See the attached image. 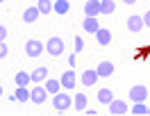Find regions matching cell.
<instances>
[{"label":"cell","instance_id":"obj_31","mask_svg":"<svg viewBox=\"0 0 150 116\" xmlns=\"http://www.w3.org/2000/svg\"><path fill=\"white\" fill-rule=\"evenodd\" d=\"M0 96H2V87H0Z\"/></svg>","mask_w":150,"mask_h":116},{"label":"cell","instance_id":"obj_6","mask_svg":"<svg viewBox=\"0 0 150 116\" xmlns=\"http://www.w3.org/2000/svg\"><path fill=\"white\" fill-rule=\"evenodd\" d=\"M148 98V89L143 87V84H134V87L130 89V100L132 103H143Z\"/></svg>","mask_w":150,"mask_h":116},{"label":"cell","instance_id":"obj_33","mask_svg":"<svg viewBox=\"0 0 150 116\" xmlns=\"http://www.w3.org/2000/svg\"><path fill=\"white\" fill-rule=\"evenodd\" d=\"M0 2H2V0H0Z\"/></svg>","mask_w":150,"mask_h":116},{"label":"cell","instance_id":"obj_23","mask_svg":"<svg viewBox=\"0 0 150 116\" xmlns=\"http://www.w3.org/2000/svg\"><path fill=\"white\" fill-rule=\"evenodd\" d=\"M37 9L41 11V14H50V11H52V0H39Z\"/></svg>","mask_w":150,"mask_h":116},{"label":"cell","instance_id":"obj_26","mask_svg":"<svg viewBox=\"0 0 150 116\" xmlns=\"http://www.w3.org/2000/svg\"><path fill=\"white\" fill-rule=\"evenodd\" d=\"M7 57V46H5V41H0V59Z\"/></svg>","mask_w":150,"mask_h":116},{"label":"cell","instance_id":"obj_28","mask_svg":"<svg viewBox=\"0 0 150 116\" xmlns=\"http://www.w3.org/2000/svg\"><path fill=\"white\" fill-rule=\"evenodd\" d=\"M5 39H7V28L0 25V41H5Z\"/></svg>","mask_w":150,"mask_h":116},{"label":"cell","instance_id":"obj_5","mask_svg":"<svg viewBox=\"0 0 150 116\" xmlns=\"http://www.w3.org/2000/svg\"><path fill=\"white\" fill-rule=\"evenodd\" d=\"M107 107H109V116H123L130 112V107H127L125 100H112Z\"/></svg>","mask_w":150,"mask_h":116},{"label":"cell","instance_id":"obj_10","mask_svg":"<svg viewBox=\"0 0 150 116\" xmlns=\"http://www.w3.org/2000/svg\"><path fill=\"white\" fill-rule=\"evenodd\" d=\"M62 87L64 89H75V82H77V77H75V71H66L64 75H62Z\"/></svg>","mask_w":150,"mask_h":116},{"label":"cell","instance_id":"obj_25","mask_svg":"<svg viewBox=\"0 0 150 116\" xmlns=\"http://www.w3.org/2000/svg\"><path fill=\"white\" fill-rule=\"evenodd\" d=\"M82 48H84V41H82L80 37H75V52H80Z\"/></svg>","mask_w":150,"mask_h":116},{"label":"cell","instance_id":"obj_24","mask_svg":"<svg viewBox=\"0 0 150 116\" xmlns=\"http://www.w3.org/2000/svg\"><path fill=\"white\" fill-rule=\"evenodd\" d=\"M30 80H32L30 73H23V71H21V73H16V87H25Z\"/></svg>","mask_w":150,"mask_h":116},{"label":"cell","instance_id":"obj_15","mask_svg":"<svg viewBox=\"0 0 150 116\" xmlns=\"http://www.w3.org/2000/svg\"><path fill=\"white\" fill-rule=\"evenodd\" d=\"M39 16H41V11H39L37 7H28V9L23 11V21H25V23H34Z\"/></svg>","mask_w":150,"mask_h":116},{"label":"cell","instance_id":"obj_32","mask_svg":"<svg viewBox=\"0 0 150 116\" xmlns=\"http://www.w3.org/2000/svg\"><path fill=\"white\" fill-rule=\"evenodd\" d=\"M148 64H150V59H148Z\"/></svg>","mask_w":150,"mask_h":116},{"label":"cell","instance_id":"obj_22","mask_svg":"<svg viewBox=\"0 0 150 116\" xmlns=\"http://www.w3.org/2000/svg\"><path fill=\"white\" fill-rule=\"evenodd\" d=\"M46 89H48V93H59L62 82L59 80H46Z\"/></svg>","mask_w":150,"mask_h":116},{"label":"cell","instance_id":"obj_13","mask_svg":"<svg viewBox=\"0 0 150 116\" xmlns=\"http://www.w3.org/2000/svg\"><path fill=\"white\" fill-rule=\"evenodd\" d=\"M96 71H98V75H100V77H109L114 73V64H112V62H100Z\"/></svg>","mask_w":150,"mask_h":116},{"label":"cell","instance_id":"obj_16","mask_svg":"<svg viewBox=\"0 0 150 116\" xmlns=\"http://www.w3.org/2000/svg\"><path fill=\"white\" fill-rule=\"evenodd\" d=\"M96 39H98V43H100V46H107V43L112 41V32H109V30H105V28H100L98 32H96Z\"/></svg>","mask_w":150,"mask_h":116},{"label":"cell","instance_id":"obj_20","mask_svg":"<svg viewBox=\"0 0 150 116\" xmlns=\"http://www.w3.org/2000/svg\"><path fill=\"white\" fill-rule=\"evenodd\" d=\"M146 112H148V107L143 105V103H134L130 107V114H134V116H146Z\"/></svg>","mask_w":150,"mask_h":116},{"label":"cell","instance_id":"obj_29","mask_svg":"<svg viewBox=\"0 0 150 116\" xmlns=\"http://www.w3.org/2000/svg\"><path fill=\"white\" fill-rule=\"evenodd\" d=\"M123 2H125V5H134L137 0H123Z\"/></svg>","mask_w":150,"mask_h":116},{"label":"cell","instance_id":"obj_11","mask_svg":"<svg viewBox=\"0 0 150 116\" xmlns=\"http://www.w3.org/2000/svg\"><path fill=\"white\" fill-rule=\"evenodd\" d=\"M82 30H84V32H89V34H96V32L100 30V25H98V18L86 16V18L82 21Z\"/></svg>","mask_w":150,"mask_h":116},{"label":"cell","instance_id":"obj_14","mask_svg":"<svg viewBox=\"0 0 150 116\" xmlns=\"http://www.w3.org/2000/svg\"><path fill=\"white\" fill-rule=\"evenodd\" d=\"M112 100H114L112 89H100V91H98V103H100V105H109Z\"/></svg>","mask_w":150,"mask_h":116},{"label":"cell","instance_id":"obj_1","mask_svg":"<svg viewBox=\"0 0 150 116\" xmlns=\"http://www.w3.org/2000/svg\"><path fill=\"white\" fill-rule=\"evenodd\" d=\"M52 107H55L57 114H64V112H68V109L73 107V98L68 96V93H55V98H52Z\"/></svg>","mask_w":150,"mask_h":116},{"label":"cell","instance_id":"obj_8","mask_svg":"<svg viewBox=\"0 0 150 116\" xmlns=\"http://www.w3.org/2000/svg\"><path fill=\"white\" fill-rule=\"evenodd\" d=\"M84 14L91 16V18H96V16L100 14V0H86L84 2Z\"/></svg>","mask_w":150,"mask_h":116},{"label":"cell","instance_id":"obj_21","mask_svg":"<svg viewBox=\"0 0 150 116\" xmlns=\"http://www.w3.org/2000/svg\"><path fill=\"white\" fill-rule=\"evenodd\" d=\"M14 100H21V103L30 100V89H25V87H18V89H16V93H14Z\"/></svg>","mask_w":150,"mask_h":116},{"label":"cell","instance_id":"obj_12","mask_svg":"<svg viewBox=\"0 0 150 116\" xmlns=\"http://www.w3.org/2000/svg\"><path fill=\"white\" fill-rule=\"evenodd\" d=\"M125 25H127V30H130V32H141V30L146 28V25H143V18H141V16H130Z\"/></svg>","mask_w":150,"mask_h":116},{"label":"cell","instance_id":"obj_30","mask_svg":"<svg viewBox=\"0 0 150 116\" xmlns=\"http://www.w3.org/2000/svg\"><path fill=\"white\" fill-rule=\"evenodd\" d=\"M146 116H150V107H148V112H146Z\"/></svg>","mask_w":150,"mask_h":116},{"label":"cell","instance_id":"obj_2","mask_svg":"<svg viewBox=\"0 0 150 116\" xmlns=\"http://www.w3.org/2000/svg\"><path fill=\"white\" fill-rule=\"evenodd\" d=\"M46 50L48 55H52V57H59L62 52H64V39L62 37H50L46 43Z\"/></svg>","mask_w":150,"mask_h":116},{"label":"cell","instance_id":"obj_27","mask_svg":"<svg viewBox=\"0 0 150 116\" xmlns=\"http://www.w3.org/2000/svg\"><path fill=\"white\" fill-rule=\"evenodd\" d=\"M141 18H143V25H148V28H150V9L146 11V14L141 16Z\"/></svg>","mask_w":150,"mask_h":116},{"label":"cell","instance_id":"obj_7","mask_svg":"<svg viewBox=\"0 0 150 116\" xmlns=\"http://www.w3.org/2000/svg\"><path fill=\"white\" fill-rule=\"evenodd\" d=\"M98 71H91V68H89V71H84V73H82V75H80V82H82V84H84V87H93L96 82H98Z\"/></svg>","mask_w":150,"mask_h":116},{"label":"cell","instance_id":"obj_17","mask_svg":"<svg viewBox=\"0 0 150 116\" xmlns=\"http://www.w3.org/2000/svg\"><path fill=\"white\" fill-rule=\"evenodd\" d=\"M68 9H71V5H68V0H57V2H52V11H57V14H68Z\"/></svg>","mask_w":150,"mask_h":116},{"label":"cell","instance_id":"obj_4","mask_svg":"<svg viewBox=\"0 0 150 116\" xmlns=\"http://www.w3.org/2000/svg\"><path fill=\"white\" fill-rule=\"evenodd\" d=\"M48 98V89L41 87V84H37L34 89H30V100L34 103V105H43Z\"/></svg>","mask_w":150,"mask_h":116},{"label":"cell","instance_id":"obj_3","mask_svg":"<svg viewBox=\"0 0 150 116\" xmlns=\"http://www.w3.org/2000/svg\"><path fill=\"white\" fill-rule=\"evenodd\" d=\"M43 50H46V46H43L39 39H30L28 43H25V55H28V57H39Z\"/></svg>","mask_w":150,"mask_h":116},{"label":"cell","instance_id":"obj_18","mask_svg":"<svg viewBox=\"0 0 150 116\" xmlns=\"http://www.w3.org/2000/svg\"><path fill=\"white\" fill-rule=\"evenodd\" d=\"M73 105H75V112H84V109H86V96H84V93H75Z\"/></svg>","mask_w":150,"mask_h":116},{"label":"cell","instance_id":"obj_9","mask_svg":"<svg viewBox=\"0 0 150 116\" xmlns=\"http://www.w3.org/2000/svg\"><path fill=\"white\" fill-rule=\"evenodd\" d=\"M30 77H32V82L41 84V82H46V80H48V68H46V66H39V68H34V71L30 73Z\"/></svg>","mask_w":150,"mask_h":116},{"label":"cell","instance_id":"obj_19","mask_svg":"<svg viewBox=\"0 0 150 116\" xmlns=\"http://www.w3.org/2000/svg\"><path fill=\"white\" fill-rule=\"evenodd\" d=\"M116 2L114 0H100V14H114Z\"/></svg>","mask_w":150,"mask_h":116}]
</instances>
